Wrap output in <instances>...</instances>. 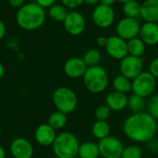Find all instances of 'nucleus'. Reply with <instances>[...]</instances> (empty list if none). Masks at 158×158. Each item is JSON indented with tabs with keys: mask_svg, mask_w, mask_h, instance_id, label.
<instances>
[{
	"mask_svg": "<svg viewBox=\"0 0 158 158\" xmlns=\"http://www.w3.org/2000/svg\"><path fill=\"white\" fill-rule=\"evenodd\" d=\"M69 11L66 6H64L62 4H55L51 7H49L48 10V16L55 21H64L68 15Z\"/></svg>",
	"mask_w": 158,
	"mask_h": 158,
	"instance_id": "nucleus-27",
	"label": "nucleus"
},
{
	"mask_svg": "<svg viewBox=\"0 0 158 158\" xmlns=\"http://www.w3.org/2000/svg\"><path fill=\"white\" fill-rule=\"evenodd\" d=\"M64 28L68 33L73 36L81 34L86 28V20L81 13L76 10L69 11L63 21Z\"/></svg>",
	"mask_w": 158,
	"mask_h": 158,
	"instance_id": "nucleus-11",
	"label": "nucleus"
},
{
	"mask_svg": "<svg viewBox=\"0 0 158 158\" xmlns=\"http://www.w3.org/2000/svg\"><path fill=\"white\" fill-rule=\"evenodd\" d=\"M156 88V79L149 72L143 71L132 80L131 93L143 98L151 97Z\"/></svg>",
	"mask_w": 158,
	"mask_h": 158,
	"instance_id": "nucleus-6",
	"label": "nucleus"
},
{
	"mask_svg": "<svg viewBox=\"0 0 158 158\" xmlns=\"http://www.w3.org/2000/svg\"><path fill=\"white\" fill-rule=\"evenodd\" d=\"M123 133L131 141L146 143L156 138L157 133V121L148 113L140 112L130 115L123 123Z\"/></svg>",
	"mask_w": 158,
	"mask_h": 158,
	"instance_id": "nucleus-1",
	"label": "nucleus"
},
{
	"mask_svg": "<svg viewBox=\"0 0 158 158\" xmlns=\"http://www.w3.org/2000/svg\"><path fill=\"white\" fill-rule=\"evenodd\" d=\"M141 26L142 24L140 23L138 19L125 17L117 23L116 32L117 35L120 38L129 41L139 36Z\"/></svg>",
	"mask_w": 158,
	"mask_h": 158,
	"instance_id": "nucleus-8",
	"label": "nucleus"
},
{
	"mask_svg": "<svg viewBox=\"0 0 158 158\" xmlns=\"http://www.w3.org/2000/svg\"><path fill=\"white\" fill-rule=\"evenodd\" d=\"M10 153L14 158H31L33 147L24 138H17L10 144Z\"/></svg>",
	"mask_w": 158,
	"mask_h": 158,
	"instance_id": "nucleus-15",
	"label": "nucleus"
},
{
	"mask_svg": "<svg viewBox=\"0 0 158 158\" xmlns=\"http://www.w3.org/2000/svg\"><path fill=\"white\" fill-rule=\"evenodd\" d=\"M149 158H151V157H149Z\"/></svg>",
	"mask_w": 158,
	"mask_h": 158,
	"instance_id": "nucleus-48",
	"label": "nucleus"
},
{
	"mask_svg": "<svg viewBox=\"0 0 158 158\" xmlns=\"http://www.w3.org/2000/svg\"><path fill=\"white\" fill-rule=\"evenodd\" d=\"M117 1H118V2H120V3H122V4H124V3H127V2L131 1V0H117Z\"/></svg>",
	"mask_w": 158,
	"mask_h": 158,
	"instance_id": "nucleus-42",
	"label": "nucleus"
},
{
	"mask_svg": "<svg viewBox=\"0 0 158 158\" xmlns=\"http://www.w3.org/2000/svg\"><path fill=\"white\" fill-rule=\"evenodd\" d=\"M8 4L11 7L19 9L25 5V0H8Z\"/></svg>",
	"mask_w": 158,
	"mask_h": 158,
	"instance_id": "nucleus-35",
	"label": "nucleus"
},
{
	"mask_svg": "<svg viewBox=\"0 0 158 158\" xmlns=\"http://www.w3.org/2000/svg\"><path fill=\"white\" fill-rule=\"evenodd\" d=\"M92 133L97 140H103L110 135V125L107 121L96 120L92 127Z\"/></svg>",
	"mask_w": 158,
	"mask_h": 158,
	"instance_id": "nucleus-22",
	"label": "nucleus"
},
{
	"mask_svg": "<svg viewBox=\"0 0 158 158\" xmlns=\"http://www.w3.org/2000/svg\"><path fill=\"white\" fill-rule=\"evenodd\" d=\"M105 48L108 56L116 60H121L129 55L127 41L118 35L108 37Z\"/></svg>",
	"mask_w": 158,
	"mask_h": 158,
	"instance_id": "nucleus-12",
	"label": "nucleus"
},
{
	"mask_svg": "<svg viewBox=\"0 0 158 158\" xmlns=\"http://www.w3.org/2000/svg\"><path fill=\"white\" fill-rule=\"evenodd\" d=\"M0 137H1V130H0Z\"/></svg>",
	"mask_w": 158,
	"mask_h": 158,
	"instance_id": "nucleus-45",
	"label": "nucleus"
},
{
	"mask_svg": "<svg viewBox=\"0 0 158 158\" xmlns=\"http://www.w3.org/2000/svg\"><path fill=\"white\" fill-rule=\"evenodd\" d=\"M146 148L152 154H158V140L154 138L146 143Z\"/></svg>",
	"mask_w": 158,
	"mask_h": 158,
	"instance_id": "nucleus-33",
	"label": "nucleus"
},
{
	"mask_svg": "<svg viewBox=\"0 0 158 158\" xmlns=\"http://www.w3.org/2000/svg\"><path fill=\"white\" fill-rule=\"evenodd\" d=\"M143 148L137 144H131L124 147L121 158H143Z\"/></svg>",
	"mask_w": 158,
	"mask_h": 158,
	"instance_id": "nucleus-28",
	"label": "nucleus"
},
{
	"mask_svg": "<svg viewBox=\"0 0 158 158\" xmlns=\"http://www.w3.org/2000/svg\"><path fill=\"white\" fill-rule=\"evenodd\" d=\"M82 59L88 68L99 66L101 59H102V54L98 49H95V48L89 49L83 55Z\"/></svg>",
	"mask_w": 158,
	"mask_h": 158,
	"instance_id": "nucleus-25",
	"label": "nucleus"
},
{
	"mask_svg": "<svg viewBox=\"0 0 158 158\" xmlns=\"http://www.w3.org/2000/svg\"><path fill=\"white\" fill-rule=\"evenodd\" d=\"M45 18L44 8L40 6L36 2L23 5L16 14L18 25L25 31H35L39 29L44 25Z\"/></svg>",
	"mask_w": 158,
	"mask_h": 158,
	"instance_id": "nucleus-2",
	"label": "nucleus"
},
{
	"mask_svg": "<svg viewBox=\"0 0 158 158\" xmlns=\"http://www.w3.org/2000/svg\"><path fill=\"white\" fill-rule=\"evenodd\" d=\"M48 158H58V157H56V156H51V157H48Z\"/></svg>",
	"mask_w": 158,
	"mask_h": 158,
	"instance_id": "nucleus-43",
	"label": "nucleus"
},
{
	"mask_svg": "<svg viewBox=\"0 0 158 158\" xmlns=\"http://www.w3.org/2000/svg\"><path fill=\"white\" fill-rule=\"evenodd\" d=\"M119 71L120 74L132 81L143 71V57L128 55L127 56H125L123 59L120 60Z\"/></svg>",
	"mask_w": 158,
	"mask_h": 158,
	"instance_id": "nucleus-9",
	"label": "nucleus"
},
{
	"mask_svg": "<svg viewBox=\"0 0 158 158\" xmlns=\"http://www.w3.org/2000/svg\"><path fill=\"white\" fill-rule=\"evenodd\" d=\"M111 115V110L106 105L98 106L94 110V117L96 120L106 121Z\"/></svg>",
	"mask_w": 158,
	"mask_h": 158,
	"instance_id": "nucleus-29",
	"label": "nucleus"
},
{
	"mask_svg": "<svg viewBox=\"0 0 158 158\" xmlns=\"http://www.w3.org/2000/svg\"><path fill=\"white\" fill-rule=\"evenodd\" d=\"M79 139L69 131H64L56 135L52 145L55 156L58 158H73L78 156L80 148Z\"/></svg>",
	"mask_w": 158,
	"mask_h": 158,
	"instance_id": "nucleus-3",
	"label": "nucleus"
},
{
	"mask_svg": "<svg viewBox=\"0 0 158 158\" xmlns=\"http://www.w3.org/2000/svg\"><path fill=\"white\" fill-rule=\"evenodd\" d=\"M84 3L88 6H97L100 3V0H84Z\"/></svg>",
	"mask_w": 158,
	"mask_h": 158,
	"instance_id": "nucleus-39",
	"label": "nucleus"
},
{
	"mask_svg": "<svg viewBox=\"0 0 158 158\" xmlns=\"http://www.w3.org/2000/svg\"><path fill=\"white\" fill-rule=\"evenodd\" d=\"M56 0H36V3L43 8H49L56 4Z\"/></svg>",
	"mask_w": 158,
	"mask_h": 158,
	"instance_id": "nucleus-34",
	"label": "nucleus"
},
{
	"mask_svg": "<svg viewBox=\"0 0 158 158\" xmlns=\"http://www.w3.org/2000/svg\"><path fill=\"white\" fill-rule=\"evenodd\" d=\"M157 56H158V51H157Z\"/></svg>",
	"mask_w": 158,
	"mask_h": 158,
	"instance_id": "nucleus-46",
	"label": "nucleus"
},
{
	"mask_svg": "<svg viewBox=\"0 0 158 158\" xmlns=\"http://www.w3.org/2000/svg\"><path fill=\"white\" fill-rule=\"evenodd\" d=\"M128 95L117 91L110 92L106 97V105L111 111L119 112L128 107Z\"/></svg>",
	"mask_w": 158,
	"mask_h": 158,
	"instance_id": "nucleus-17",
	"label": "nucleus"
},
{
	"mask_svg": "<svg viewBox=\"0 0 158 158\" xmlns=\"http://www.w3.org/2000/svg\"><path fill=\"white\" fill-rule=\"evenodd\" d=\"M156 23H157V25H158V21H157V22H156Z\"/></svg>",
	"mask_w": 158,
	"mask_h": 158,
	"instance_id": "nucleus-47",
	"label": "nucleus"
},
{
	"mask_svg": "<svg viewBox=\"0 0 158 158\" xmlns=\"http://www.w3.org/2000/svg\"><path fill=\"white\" fill-rule=\"evenodd\" d=\"M88 67L81 57H70L64 64V72L71 79L83 77Z\"/></svg>",
	"mask_w": 158,
	"mask_h": 158,
	"instance_id": "nucleus-13",
	"label": "nucleus"
},
{
	"mask_svg": "<svg viewBox=\"0 0 158 158\" xmlns=\"http://www.w3.org/2000/svg\"><path fill=\"white\" fill-rule=\"evenodd\" d=\"M107 42V38L105 36H99L96 39V44L100 47H105Z\"/></svg>",
	"mask_w": 158,
	"mask_h": 158,
	"instance_id": "nucleus-36",
	"label": "nucleus"
},
{
	"mask_svg": "<svg viewBox=\"0 0 158 158\" xmlns=\"http://www.w3.org/2000/svg\"><path fill=\"white\" fill-rule=\"evenodd\" d=\"M139 37L146 45L156 46L158 44V25L156 22H144L141 26Z\"/></svg>",
	"mask_w": 158,
	"mask_h": 158,
	"instance_id": "nucleus-16",
	"label": "nucleus"
},
{
	"mask_svg": "<svg viewBox=\"0 0 158 158\" xmlns=\"http://www.w3.org/2000/svg\"><path fill=\"white\" fill-rule=\"evenodd\" d=\"M52 99L56 110L67 115L73 112L78 105V97L75 92L69 87H59L56 89Z\"/></svg>",
	"mask_w": 158,
	"mask_h": 158,
	"instance_id": "nucleus-5",
	"label": "nucleus"
},
{
	"mask_svg": "<svg viewBox=\"0 0 158 158\" xmlns=\"http://www.w3.org/2000/svg\"><path fill=\"white\" fill-rule=\"evenodd\" d=\"M117 0H100V4L101 5H105V6H112L115 2Z\"/></svg>",
	"mask_w": 158,
	"mask_h": 158,
	"instance_id": "nucleus-38",
	"label": "nucleus"
},
{
	"mask_svg": "<svg viewBox=\"0 0 158 158\" xmlns=\"http://www.w3.org/2000/svg\"><path fill=\"white\" fill-rule=\"evenodd\" d=\"M156 80L158 79V56L155 57L149 64V70H148Z\"/></svg>",
	"mask_w": 158,
	"mask_h": 158,
	"instance_id": "nucleus-32",
	"label": "nucleus"
},
{
	"mask_svg": "<svg viewBox=\"0 0 158 158\" xmlns=\"http://www.w3.org/2000/svg\"><path fill=\"white\" fill-rule=\"evenodd\" d=\"M94 23L101 29H106L112 26L116 19V13L112 6L97 5L92 14Z\"/></svg>",
	"mask_w": 158,
	"mask_h": 158,
	"instance_id": "nucleus-10",
	"label": "nucleus"
},
{
	"mask_svg": "<svg viewBox=\"0 0 158 158\" xmlns=\"http://www.w3.org/2000/svg\"><path fill=\"white\" fill-rule=\"evenodd\" d=\"M125 17L138 19L141 16V4L136 0H131L123 4L122 7Z\"/></svg>",
	"mask_w": 158,
	"mask_h": 158,
	"instance_id": "nucleus-26",
	"label": "nucleus"
},
{
	"mask_svg": "<svg viewBox=\"0 0 158 158\" xmlns=\"http://www.w3.org/2000/svg\"><path fill=\"white\" fill-rule=\"evenodd\" d=\"M0 158H6V151L1 145H0Z\"/></svg>",
	"mask_w": 158,
	"mask_h": 158,
	"instance_id": "nucleus-40",
	"label": "nucleus"
},
{
	"mask_svg": "<svg viewBox=\"0 0 158 158\" xmlns=\"http://www.w3.org/2000/svg\"><path fill=\"white\" fill-rule=\"evenodd\" d=\"M85 88L92 94H102L109 84V75L101 66L88 68L82 77Z\"/></svg>",
	"mask_w": 158,
	"mask_h": 158,
	"instance_id": "nucleus-4",
	"label": "nucleus"
},
{
	"mask_svg": "<svg viewBox=\"0 0 158 158\" xmlns=\"http://www.w3.org/2000/svg\"><path fill=\"white\" fill-rule=\"evenodd\" d=\"M67 121H68L67 114L56 110L49 116L47 123L56 131H59L66 126Z\"/></svg>",
	"mask_w": 158,
	"mask_h": 158,
	"instance_id": "nucleus-23",
	"label": "nucleus"
},
{
	"mask_svg": "<svg viewBox=\"0 0 158 158\" xmlns=\"http://www.w3.org/2000/svg\"><path fill=\"white\" fill-rule=\"evenodd\" d=\"M128 44V53L131 56L143 57V56L145 53L146 44L143 43V41L140 37H135L133 39H131L127 41Z\"/></svg>",
	"mask_w": 158,
	"mask_h": 158,
	"instance_id": "nucleus-21",
	"label": "nucleus"
},
{
	"mask_svg": "<svg viewBox=\"0 0 158 158\" xmlns=\"http://www.w3.org/2000/svg\"><path fill=\"white\" fill-rule=\"evenodd\" d=\"M73 158H81V157H79V156H75V157H73Z\"/></svg>",
	"mask_w": 158,
	"mask_h": 158,
	"instance_id": "nucleus-44",
	"label": "nucleus"
},
{
	"mask_svg": "<svg viewBox=\"0 0 158 158\" xmlns=\"http://www.w3.org/2000/svg\"><path fill=\"white\" fill-rule=\"evenodd\" d=\"M144 22L158 21V0H144L141 4V16Z\"/></svg>",
	"mask_w": 158,
	"mask_h": 158,
	"instance_id": "nucleus-18",
	"label": "nucleus"
},
{
	"mask_svg": "<svg viewBox=\"0 0 158 158\" xmlns=\"http://www.w3.org/2000/svg\"><path fill=\"white\" fill-rule=\"evenodd\" d=\"M78 156L81 158H99L100 152L98 143L91 141L81 143Z\"/></svg>",
	"mask_w": 158,
	"mask_h": 158,
	"instance_id": "nucleus-19",
	"label": "nucleus"
},
{
	"mask_svg": "<svg viewBox=\"0 0 158 158\" xmlns=\"http://www.w3.org/2000/svg\"><path fill=\"white\" fill-rule=\"evenodd\" d=\"M6 32V25L5 23L0 19V40H2Z\"/></svg>",
	"mask_w": 158,
	"mask_h": 158,
	"instance_id": "nucleus-37",
	"label": "nucleus"
},
{
	"mask_svg": "<svg viewBox=\"0 0 158 158\" xmlns=\"http://www.w3.org/2000/svg\"><path fill=\"white\" fill-rule=\"evenodd\" d=\"M147 112L158 121V94H153L147 103Z\"/></svg>",
	"mask_w": 158,
	"mask_h": 158,
	"instance_id": "nucleus-30",
	"label": "nucleus"
},
{
	"mask_svg": "<svg viewBox=\"0 0 158 158\" xmlns=\"http://www.w3.org/2000/svg\"><path fill=\"white\" fill-rule=\"evenodd\" d=\"M4 73H5V68H4L3 64L0 62V79L4 76Z\"/></svg>",
	"mask_w": 158,
	"mask_h": 158,
	"instance_id": "nucleus-41",
	"label": "nucleus"
},
{
	"mask_svg": "<svg viewBox=\"0 0 158 158\" xmlns=\"http://www.w3.org/2000/svg\"><path fill=\"white\" fill-rule=\"evenodd\" d=\"M147 104L145 102V98L139 96L137 94H131L128 99V107L131 111V113H140L143 112Z\"/></svg>",
	"mask_w": 158,
	"mask_h": 158,
	"instance_id": "nucleus-24",
	"label": "nucleus"
},
{
	"mask_svg": "<svg viewBox=\"0 0 158 158\" xmlns=\"http://www.w3.org/2000/svg\"><path fill=\"white\" fill-rule=\"evenodd\" d=\"M56 131L53 129L48 123L41 124L38 126L34 133L37 143L44 147L52 146L56 138Z\"/></svg>",
	"mask_w": 158,
	"mask_h": 158,
	"instance_id": "nucleus-14",
	"label": "nucleus"
},
{
	"mask_svg": "<svg viewBox=\"0 0 158 158\" xmlns=\"http://www.w3.org/2000/svg\"><path fill=\"white\" fill-rule=\"evenodd\" d=\"M112 86L114 91L122 93V94H129L131 92L132 89V81L128 79L127 77L123 76L122 74L117 75L112 81Z\"/></svg>",
	"mask_w": 158,
	"mask_h": 158,
	"instance_id": "nucleus-20",
	"label": "nucleus"
},
{
	"mask_svg": "<svg viewBox=\"0 0 158 158\" xmlns=\"http://www.w3.org/2000/svg\"><path fill=\"white\" fill-rule=\"evenodd\" d=\"M61 3L68 9L75 10L84 3V0H61Z\"/></svg>",
	"mask_w": 158,
	"mask_h": 158,
	"instance_id": "nucleus-31",
	"label": "nucleus"
},
{
	"mask_svg": "<svg viewBox=\"0 0 158 158\" xmlns=\"http://www.w3.org/2000/svg\"><path fill=\"white\" fill-rule=\"evenodd\" d=\"M100 156L102 158H121L124 144L116 136H107L98 143Z\"/></svg>",
	"mask_w": 158,
	"mask_h": 158,
	"instance_id": "nucleus-7",
	"label": "nucleus"
}]
</instances>
